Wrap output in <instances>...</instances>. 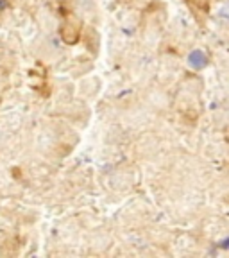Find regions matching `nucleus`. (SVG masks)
Returning a JSON list of instances; mask_svg holds the SVG:
<instances>
[{
    "mask_svg": "<svg viewBox=\"0 0 229 258\" xmlns=\"http://www.w3.org/2000/svg\"><path fill=\"white\" fill-rule=\"evenodd\" d=\"M190 63H192L195 69H201V67L206 64V56L202 52H199V50H195V52H192V56H190Z\"/></svg>",
    "mask_w": 229,
    "mask_h": 258,
    "instance_id": "1",
    "label": "nucleus"
}]
</instances>
